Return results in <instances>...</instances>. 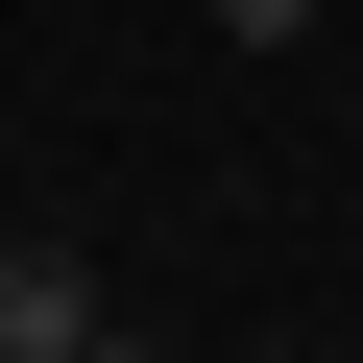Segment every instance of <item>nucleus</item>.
I'll list each match as a JSON object with an SVG mask.
<instances>
[{"label":"nucleus","mask_w":363,"mask_h":363,"mask_svg":"<svg viewBox=\"0 0 363 363\" xmlns=\"http://www.w3.org/2000/svg\"><path fill=\"white\" fill-rule=\"evenodd\" d=\"M0 339L73 363V339H97V267H73V242H0Z\"/></svg>","instance_id":"1"},{"label":"nucleus","mask_w":363,"mask_h":363,"mask_svg":"<svg viewBox=\"0 0 363 363\" xmlns=\"http://www.w3.org/2000/svg\"><path fill=\"white\" fill-rule=\"evenodd\" d=\"M218 49H315V0H218Z\"/></svg>","instance_id":"2"},{"label":"nucleus","mask_w":363,"mask_h":363,"mask_svg":"<svg viewBox=\"0 0 363 363\" xmlns=\"http://www.w3.org/2000/svg\"><path fill=\"white\" fill-rule=\"evenodd\" d=\"M73 363H169V339H145V315H97V339H73Z\"/></svg>","instance_id":"3"},{"label":"nucleus","mask_w":363,"mask_h":363,"mask_svg":"<svg viewBox=\"0 0 363 363\" xmlns=\"http://www.w3.org/2000/svg\"><path fill=\"white\" fill-rule=\"evenodd\" d=\"M242 363H315V339H242Z\"/></svg>","instance_id":"4"},{"label":"nucleus","mask_w":363,"mask_h":363,"mask_svg":"<svg viewBox=\"0 0 363 363\" xmlns=\"http://www.w3.org/2000/svg\"><path fill=\"white\" fill-rule=\"evenodd\" d=\"M0 363H25V339H0Z\"/></svg>","instance_id":"5"}]
</instances>
